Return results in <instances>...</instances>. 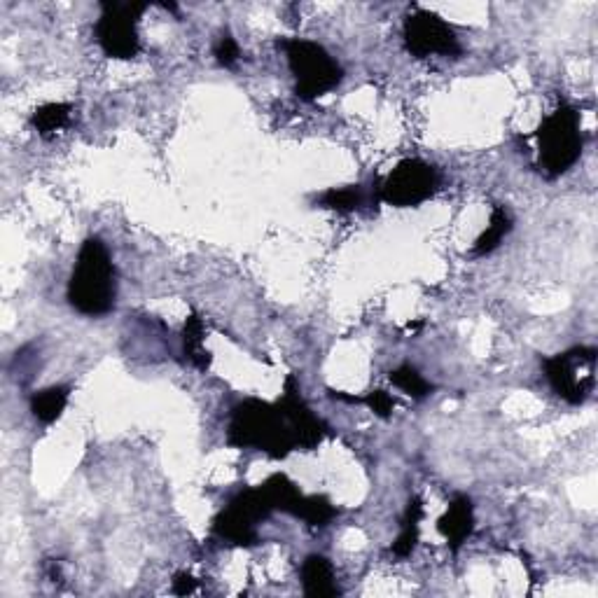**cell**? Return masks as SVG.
<instances>
[{
  "label": "cell",
  "mask_w": 598,
  "mask_h": 598,
  "mask_svg": "<svg viewBox=\"0 0 598 598\" xmlns=\"http://www.w3.org/2000/svg\"><path fill=\"white\" fill-rule=\"evenodd\" d=\"M325 435L328 426L299 395L297 379L288 377L278 402L248 398L232 409L227 444L236 449L264 451L271 458H285L297 449H316Z\"/></svg>",
  "instance_id": "cell-1"
},
{
  "label": "cell",
  "mask_w": 598,
  "mask_h": 598,
  "mask_svg": "<svg viewBox=\"0 0 598 598\" xmlns=\"http://www.w3.org/2000/svg\"><path fill=\"white\" fill-rule=\"evenodd\" d=\"M302 493L288 477L271 475L267 482L243 489L229 500L225 510L213 519V535L236 547L257 545V526L274 512H285L297 517Z\"/></svg>",
  "instance_id": "cell-2"
},
{
  "label": "cell",
  "mask_w": 598,
  "mask_h": 598,
  "mask_svg": "<svg viewBox=\"0 0 598 598\" xmlns=\"http://www.w3.org/2000/svg\"><path fill=\"white\" fill-rule=\"evenodd\" d=\"M68 304L82 316H106L115 309L117 271L110 253L99 236L82 243L71 281L66 290Z\"/></svg>",
  "instance_id": "cell-3"
},
{
  "label": "cell",
  "mask_w": 598,
  "mask_h": 598,
  "mask_svg": "<svg viewBox=\"0 0 598 598\" xmlns=\"http://www.w3.org/2000/svg\"><path fill=\"white\" fill-rule=\"evenodd\" d=\"M295 78V94L302 101H316L330 94L344 80V68L323 45L304 38L278 40Z\"/></svg>",
  "instance_id": "cell-4"
},
{
  "label": "cell",
  "mask_w": 598,
  "mask_h": 598,
  "mask_svg": "<svg viewBox=\"0 0 598 598\" xmlns=\"http://www.w3.org/2000/svg\"><path fill=\"white\" fill-rule=\"evenodd\" d=\"M538 138V166L547 178H559L577 164L582 155L580 113L570 103H559L535 131Z\"/></svg>",
  "instance_id": "cell-5"
},
{
  "label": "cell",
  "mask_w": 598,
  "mask_h": 598,
  "mask_svg": "<svg viewBox=\"0 0 598 598\" xmlns=\"http://www.w3.org/2000/svg\"><path fill=\"white\" fill-rule=\"evenodd\" d=\"M596 358L594 346H575L545 360V377L549 386L568 405H584L596 388Z\"/></svg>",
  "instance_id": "cell-6"
},
{
  "label": "cell",
  "mask_w": 598,
  "mask_h": 598,
  "mask_svg": "<svg viewBox=\"0 0 598 598\" xmlns=\"http://www.w3.org/2000/svg\"><path fill=\"white\" fill-rule=\"evenodd\" d=\"M148 10V3H101V17L96 22V40L110 59H134L141 52L138 19Z\"/></svg>",
  "instance_id": "cell-7"
},
{
  "label": "cell",
  "mask_w": 598,
  "mask_h": 598,
  "mask_svg": "<svg viewBox=\"0 0 598 598\" xmlns=\"http://www.w3.org/2000/svg\"><path fill=\"white\" fill-rule=\"evenodd\" d=\"M440 187V173L423 159H402L379 187V197L395 208H416Z\"/></svg>",
  "instance_id": "cell-8"
},
{
  "label": "cell",
  "mask_w": 598,
  "mask_h": 598,
  "mask_svg": "<svg viewBox=\"0 0 598 598\" xmlns=\"http://www.w3.org/2000/svg\"><path fill=\"white\" fill-rule=\"evenodd\" d=\"M405 45L416 59L458 57L463 52L456 31L435 12L416 8L405 19Z\"/></svg>",
  "instance_id": "cell-9"
},
{
  "label": "cell",
  "mask_w": 598,
  "mask_h": 598,
  "mask_svg": "<svg viewBox=\"0 0 598 598\" xmlns=\"http://www.w3.org/2000/svg\"><path fill=\"white\" fill-rule=\"evenodd\" d=\"M437 528L447 540L451 552H458L475 531V505L468 496H454L444 512V517L437 521Z\"/></svg>",
  "instance_id": "cell-10"
},
{
  "label": "cell",
  "mask_w": 598,
  "mask_h": 598,
  "mask_svg": "<svg viewBox=\"0 0 598 598\" xmlns=\"http://www.w3.org/2000/svg\"><path fill=\"white\" fill-rule=\"evenodd\" d=\"M302 587L311 598H332L342 594L335 580V568L323 554H311L302 563Z\"/></svg>",
  "instance_id": "cell-11"
},
{
  "label": "cell",
  "mask_w": 598,
  "mask_h": 598,
  "mask_svg": "<svg viewBox=\"0 0 598 598\" xmlns=\"http://www.w3.org/2000/svg\"><path fill=\"white\" fill-rule=\"evenodd\" d=\"M421 519H423V503L419 496L409 498L405 517H402V526H400V535L395 538L391 552L395 559H407L412 556L416 542H419V533H421Z\"/></svg>",
  "instance_id": "cell-12"
},
{
  "label": "cell",
  "mask_w": 598,
  "mask_h": 598,
  "mask_svg": "<svg viewBox=\"0 0 598 598\" xmlns=\"http://www.w3.org/2000/svg\"><path fill=\"white\" fill-rule=\"evenodd\" d=\"M510 232H512V215H510V211H507L505 206H496L491 211L489 227L484 229L482 236H479V239L475 241V246H472V255H475V257L491 255L493 250L500 246V241H503Z\"/></svg>",
  "instance_id": "cell-13"
},
{
  "label": "cell",
  "mask_w": 598,
  "mask_h": 598,
  "mask_svg": "<svg viewBox=\"0 0 598 598\" xmlns=\"http://www.w3.org/2000/svg\"><path fill=\"white\" fill-rule=\"evenodd\" d=\"M68 395H71V391H68L66 386H50L45 388V391L36 393L31 398L33 416H36L40 423H45V426L47 423H54L64 414L68 405Z\"/></svg>",
  "instance_id": "cell-14"
},
{
  "label": "cell",
  "mask_w": 598,
  "mask_h": 598,
  "mask_svg": "<svg viewBox=\"0 0 598 598\" xmlns=\"http://www.w3.org/2000/svg\"><path fill=\"white\" fill-rule=\"evenodd\" d=\"M204 339V321L197 314H190L183 328V351L197 370H208L211 365V353L206 351Z\"/></svg>",
  "instance_id": "cell-15"
},
{
  "label": "cell",
  "mask_w": 598,
  "mask_h": 598,
  "mask_svg": "<svg viewBox=\"0 0 598 598\" xmlns=\"http://www.w3.org/2000/svg\"><path fill=\"white\" fill-rule=\"evenodd\" d=\"M71 113H73L71 103H45V106H40L36 113H33L31 124L40 136L47 138L66 127L68 120H71Z\"/></svg>",
  "instance_id": "cell-16"
},
{
  "label": "cell",
  "mask_w": 598,
  "mask_h": 598,
  "mask_svg": "<svg viewBox=\"0 0 598 598\" xmlns=\"http://www.w3.org/2000/svg\"><path fill=\"white\" fill-rule=\"evenodd\" d=\"M388 379H391L393 386H398L402 393H407L409 398L414 400H423L433 393V386H430L428 381L423 379V374L412 365H400L398 370L388 374Z\"/></svg>",
  "instance_id": "cell-17"
},
{
  "label": "cell",
  "mask_w": 598,
  "mask_h": 598,
  "mask_svg": "<svg viewBox=\"0 0 598 598\" xmlns=\"http://www.w3.org/2000/svg\"><path fill=\"white\" fill-rule=\"evenodd\" d=\"M335 517H337V507L332 505L325 496H304L297 510V519L307 521V524L314 528L328 526Z\"/></svg>",
  "instance_id": "cell-18"
},
{
  "label": "cell",
  "mask_w": 598,
  "mask_h": 598,
  "mask_svg": "<svg viewBox=\"0 0 598 598\" xmlns=\"http://www.w3.org/2000/svg\"><path fill=\"white\" fill-rule=\"evenodd\" d=\"M318 204L323 208H330V211H356V208L363 204V190L358 185H346V187H332V190L323 192L318 197Z\"/></svg>",
  "instance_id": "cell-19"
},
{
  "label": "cell",
  "mask_w": 598,
  "mask_h": 598,
  "mask_svg": "<svg viewBox=\"0 0 598 598\" xmlns=\"http://www.w3.org/2000/svg\"><path fill=\"white\" fill-rule=\"evenodd\" d=\"M213 54H215V61H218L222 68H234V64L241 57V50H239V45H236V40L229 36V33H222L218 43H215Z\"/></svg>",
  "instance_id": "cell-20"
},
{
  "label": "cell",
  "mask_w": 598,
  "mask_h": 598,
  "mask_svg": "<svg viewBox=\"0 0 598 598\" xmlns=\"http://www.w3.org/2000/svg\"><path fill=\"white\" fill-rule=\"evenodd\" d=\"M358 402H363V405L370 407L374 414L381 416V419H388L395 409V400L386 391H381V388H377V391H370L365 398H360Z\"/></svg>",
  "instance_id": "cell-21"
},
{
  "label": "cell",
  "mask_w": 598,
  "mask_h": 598,
  "mask_svg": "<svg viewBox=\"0 0 598 598\" xmlns=\"http://www.w3.org/2000/svg\"><path fill=\"white\" fill-rule=\"evenodd\" d=\"M194 589H197V580H194L190 573H178L176 577H173V594L187 596V594H192Z\"/></svg>",
  "instance_id": "cell-22"
}]
</instances>
